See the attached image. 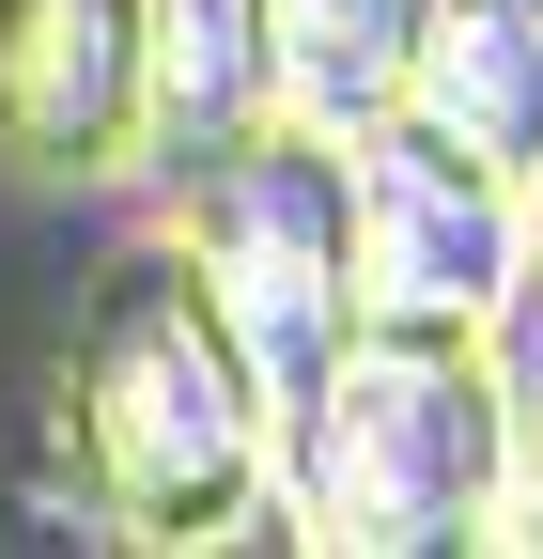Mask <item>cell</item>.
I'll list each match as a JSON object with an SVG mask.
<instances>
[{"mask_svg": "<svg viewBox=\"0 0 543 559\" xmlns=\"http://www.w3.org/2000/svg\"><path fill=\"white\" fill-rule=\"evenodd\" d=\"M141 47H156V171L202 156L218 124L280 109V79H264V0H141Z\"/></svg>", "mask_w": 543, "mask_h": 559, "instance_id": "cell-8", "label": "cell"}, {"mask_svg": "<svg viewBox=\"0 0 543 559\" xmlns=\"http://www.w3.org/2000/svg\"><path fill=\"white\" fill-rule=\"evenodd\" d=\"M47 498L141 559H218L280 528V404L171 234H124L79 296V342L47 373Z\"/></svg>", "mask_w": 543, "mask_h": 559, "instance_id": "cell-1", "label": "cell"}, {"mask_svg": "<svg viewBox=\"0 0 543 559\" xmlns=\"http://www.w3.org/2000/svg\"><path fill=\"white\" fill-rule=\"evenodd\" d=\"M482 326H497V389H512V498H497V544H543V249L512 264V296H497Z\"/></svg>", "mask_w": 543, "mask_h": 559, "instance_id": "cell-9", "label": "cell"}, {"mask_svg": "<svg viewBox=\"0 0 543 559\" xmlns=\"http://www.w3.org/2000/svg\"><path fill=\"white\" fill-rule=\"evenodd\" d=\"M403 94L482 156H528L543 140V0H420V79Z\"/></svg>", "mask_w": 543, "mask_h": 559, "instance_id": "cell-6", "label": "cell"}, {"mask_svg": "<svg viewBox=\"0 0 543 559\" xmlns=\"http://www.w3.org/2000/svg\"><path fill=\"white\" fill-rule=\"evenodd\" d=\"M264 79L311 124H358L420 79V0H264Z\"/></svg>", "mask_w": 543, "mask_h": 559, "instance_id": "cell-7", "label": "cell"}, {"mask_svg": "<svg viewBox=\"0 0 543 559\" xmlns=\"http://www.w3.org/2000/svg\"><path fill=\"white\" fill-rule=\"evenodd\" d=\"M156 234L186 249L202 296H218V326L264 373V404H311V373L342 358V326L373 311L358 202H342V124H311V109H249V124L202 140V156H171Z\"/></svg>", "mask_w": 543, "mask_h": 559, "instance_id": "cell-3", "label": "cell"}, {"mask_svg": "<svg viewBox=\"0 0 543 559\" xmlns=\"http://www.w3.org/2000/svg\"><path fill=\"white\" fill-rule=\"evenodd\" d=\"M512 498V389L482 311H358L342 358L280 404V528L342 559L497 544Z\"/></svg>", "mask_w": 543, "mask_h": 559, "instance_id": "cell-2", "label": "cell"}, {"mask_svg": "<svg viewBox=\"0 0 543 559\" xmlns=\"http://www.w3.org/2000/svg\"><path fill=\"white\" fill-rule=\"evenodd\" d=\"M0 171L47 202H109L156 171L141 0H0Z\"/></svg>", "mask_w": 543, "mask_h": 559, "instance_id": "cell-5", "label": "cell"}, {"mask_svg": "<svg viewBox=\"0 0 543 559\" xmlns=\"http://www.w3.org/2000/svg\"><path fill=\"white\" fill-rule=\"evenodd\" d=\"M342 202H358V280L373 311H497L528 264V202L512 156L450 140L420 94H388L342 124Z\"/></svg>", "mask_w": 543, "mask_h": 559, "instance_id": "cell-4", "label": "cell"}, {"mask_svg": "<svg viewBox=\"0 0 543 559\" xmlns=\"http://www.w3.org/2000/svg\"><path fill=\"white\" fill-rule=\"evenodd\" d=\"M512 202H528V249H543V140H528V156H512Z\"/></svg>", "mask_w": 543, "mask_h": 559, "instance_id": "cell-10", "label": "cell"}]
</instances>
